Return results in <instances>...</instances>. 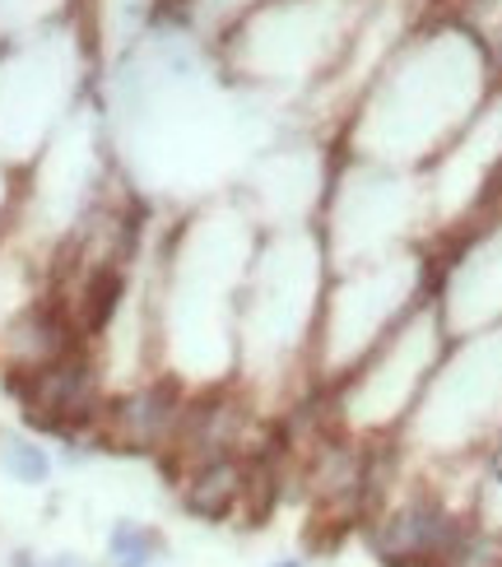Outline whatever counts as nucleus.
I'll use <instances>...</instances> for the list:
<instances>
[{
	"instance_id": "1",
	"label": "nucleus",
	"mask_w": 502,
	"mask_h": 567,
	"mask_svg": "<svg viewBox=\"0 0 502 567\" xmlns=\"http://www.w3.org/2000/svg\"><path fill=\"white\" fill-rule=\"evenodd\" d=\"M177 395L173 386H150V391H135L126 400H116L107 410V423H112V437L126 442V446H154L163 442L167 433L177 429Z\"/></svg>"
},
{
	"instance_id": "2",
	"label": "nucleus",
	"mask_w": 502,
	"mask_h": 567,
	"mask_svg": "<svg viewBox=\"0 0 502 567\" xmlns=\"http://www.w3.org/2000/svg\"><path fill=\"white\" fill-rule=\"evenodd\" d=\"M451 522L438 507H410L377 535V554L387 563H410V558H433L451 545Z\"/></svg>"
},
{
	"instance_id": "3",
	"label": "nucleus",
	"mask_w": 502,
	"mask_h": 567,
	"mask_svg": "<svg viewBox=\"0 0 502 567\" xmlns=\"http://www.w3.org/2000/svg\"><path fill=\"white\" fill-rule=\"evenodd\" d=\"M237 493H243V470L233 461H209V465H201V475L186 484V507L205 516V522H219L237 503Z\"/></svg>"
},
{
	"instance_id": "4",
	"label": "nucleus",
	"mask_w": 502,
	"mask_h": 567,
	"mask_svg": "<svg viewBox=\"0 0 502 567\" xmlns=\"http://www.w3.org/2000/svg\"><path fill=\"white\" fill-rule=\"evenodd\" d=\"M0 465H6L10 480H19V484H47V475H52L47 452L19 433H0Z\"/></svg>"
},
{
	"instance_id": "5",
	"label": "nucleus",
	"mask_w": 502,
	"mask_h": 567,
	"mask_svg": "<svg viewBox=\"0 0 502 567\" xmlns=\"http://www.w3.org/2000/svg\"><path fill=\"white\" fill-rule=\"evenodd\" d=\"M107 558H112V567H150L158 558V535L150 526L122 522L107 539Z\"/></svg>"
},
{
	"instance_id": "6",
	"label": "nucleus",
	"mask_w": 502,
	"mask_h": 567,
	"mask_svg": "<svg viewBox=\"0 0 502 567\" xmlns=\"http://www.w3.org/2000/svg\"><path fill=\"white\" fill-rule=\"evenodd\" d=\"M57 567H80V563H70V558H61V563H57Z\"/></svg>"
},
{
	"instance_id": "7",
	"label": "nucleus",
	"mask_w": 502,
	"mask_h": 567,
	"mask_svg": "<svg viewBox=\"0 0 502 567\" xmlns=\"http://www.w3.org/2000/svg\"><path fill=\"white\" fill-rule=\"evenodd\" d=\"M275 567H298V563H275Z\"/></svg>"
}]
</instances>
